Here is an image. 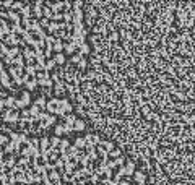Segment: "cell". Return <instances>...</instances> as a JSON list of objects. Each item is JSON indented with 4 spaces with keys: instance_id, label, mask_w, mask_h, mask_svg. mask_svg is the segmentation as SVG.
<instances>
[{
    "instance_id": "6da1fadb",
    "label": "cell",
    "mask_w": 195,
    "mask_h": 185,
    "mask_svg": "<svg viewBox=\"0 0 195 185\" xmlns=\"http://www.w3.org/2000/svg\"><path fill=\"white\" fill-rule=\"evenodd\" d=\"M3 120H5L7 123H16V122H20V114H18V111H15V109H7L5 112H3Z\"/></svg>"
},
{
    "instance_id": "7a4b0ae2",
    "label": "cell",
    "mask_w": 195,
    "mask_h": 185,
    "mask_svg": "<svg viewBox=\"0 0 195 185\" xmlns=\"http://www.w3.org/2000/svg\"><path fill=\"white\" fill-rule=\"evenodd\" d=\"M60 107V99L54 98V99H49L47 101V106H46V111L49 114H55L57 112V109Z\"/></svg>"
},
{
    "instance_id": "3957f363",
    "label": "cell",
    "mask_w": 195,
    "mask_h": 185,
    "mask_svg": "<svg viewBox=\"0 0 195 185\" xmlns=\"http://www.w3.org/2000/svg\"><path fill=\"white\" fill-rule=\"evenodd\" d=\"M44 5H46L44 2H36V3H34V7H33V16H34L36 20H37V18H44V16H43Z\"/></svg>"
},
{
    "instance_id": "277c9868",
    "label": "cell",
    "mask_w": 195,
    "mask_h": 185,
    "mask_svg": "<svg viewBox=\"0 0 195 185\" xmlns=\"http://www.w3.org/2000/svg\"><path fill=\"white\" fill-rule=\"evenodd\" d=\"M49 149H51V138L44 136V138L39 140V151H41V154H43V153L49 151Z\"/></svg>"
},
{
    "instance_id": "5b68a950",
    "label": "cell",
    "mask_w": 195,
    "mask_h": 185,
    "mask_svg": "<svg viewBox=\"0 0 195 185\" xmlns=\"http://www.w3.org/2000/svg\"><path fill=\"white\" fill-rule=\"evenodd\" d=\"M0 81H2V86H7L12 90V83H10V75L7 70H2L0 71Z\"/></svg>"
},
{
    "instance_id": "8992f818",
    "label": "cell",
    "mask_w": 195,
    "mask_h": 185,
    "mask_svg": "<svg viewBox=\"0 0 195 185\" xmlns=\"http://www.w3.org/2000/svg\"><path fill=\"white\" fill-rule=\"evenodd\" d=\"M46 7L52 10V13H60L62 8H64V3L62 2H55V3H51V2H46Z\"/></svg>"
},
{
    "instance_id": "52a82bcc",
    "label": "cell",
    "mask_w": 195,
    "mask_h": 185,
    "mask_svg": "<svg viewBox=\"0 0 195 185\" xmlns=\"http://www.w3.org/2000/svg\"><path fill=\"white\" fill-rule=\"evenodd\" d=\"M18 101L23 104V107H26V106L31 102V99H29V91H23V92H21V96L18 98Z\"/></svg>"
},
{
    "instance_id": "ba28073f",
    "label": "cell",
    "mask_w": 195,
    "mask_h": 185,
    "mask_svg": "<svg viewBox=\"0 0 195 185\" xmlns=\"http://www.w3.org/2000/svg\"><path fill=\"white\" fill-rule=\"evenodd\" d=\"M65 174H68V176H73V172L76 170V162H73V161H70V162H65Z\"/></svg>"
},
{
    "instance_id": "9c48e42d",
    "label": "cell",
    "mask_w": 195,
    "mask_h": 185,
    "mask_svg": "<svg viewBox=\"0 0 195 185\" xmlns=\"http://www.w3.org/2000/svg\"><path fill=\"white\" fill-rule=\"evenodd\" d=\"M23 57L26 59V62H28V60H36V59H34V50L31 49V47H24Z\"/></svg>"
},
{
    "instance_id": "30bf717a",
    "label": "cell",
    "mask_w": 195,
    "mask_h": 185,
    "mask_svg": "<svg viewBox=\"0 0 195 185\" xmlns=\"http://www.w3.org/2000/svg\"><path fill=\"white\" fill-rule=\"evenodd\" d=\"M85 127H86L85 120H81V119H76L75 125H73V132H83V130H85Z\"/></svg>"
},
{
    "instance_id": "8fae6325",
    "label": "cell",
    "mask_w": 195,
    "mask_h": 185,
    "mask_svg": "<svg viewBox=\"0 0 195 185\" xmlns=\"http://www.w3.org/2000/svg\"><path fill=\"white\" fill-rule=\"evenodd\" d=\"M81 18H83V12L81 10H75L73 12V25H81Z\"/></svg>"
},
{
    "instance_id": "7c38bea8",
    "label": "cell",
    "mask_w": 195,
    "mask_h": 185,
    "mask_svg": "<svg viewBox=\"0 0 195 185\" xmlns=\"http://www.w3.org/2000/svg\"><path fill=\"white\" fill-rule=\"evenodd\" d=\"M64 46H65V44L62 42V39H57V41L54 42V46H52V49H54L55 54H62V50H64Z\"/></svg>"
},
{
    "instance_id": "4fadbf2b",
    "label": "cell",
    "mask_w": 195,
    "mask_h": 185,
    "mask_svg": "<svg viewBox=\"0 0 195 185\" xmlns=\"http://www.w3.org/2000/svg\"><path fill=\"white\" fill-rule=\"evenodd\" d=\"M54 123H55V117H54V115H49V119H47L46 122H43V123H41V125H39V128H41V130L49 128V127H51V125H54Z\"/></svg>"
},
{
    "instance_id": "5bb4252c",
    "label": "cell",
    "mask_w": 195,
    "mask_h": 185,
    "mask_svg": "<svg viewBox=\"0 0 195 185\" xmlns=\"http://www.w3.org/2000/svg\"><path fill=\"white\" fill-rule=\"evenodd\" d=\"M15 104H16V98L15 96H8L5 99V107L7 109H15Z\"/></svg>"
},
{
    "instance_id": "9a60e30c",
    "label": "cell",
    "mask_w": 195,
    "mask_h": 185,
    "mask_svg": "<svg viewBox=\"0 0 195 185\" xmlns=\"http://www.w3.org/2000/svg\"><path fill=\"white\" fill-rule=\"evenodd\" d=\"M60 109L67 114V112H72V104L67 101V99H60Z\"/></svg>"
},
{
    "instance_id": "2e32d148",
    "label": "cell",
    "mask_w": 195,
    "mask_h": 185,
    "mask_svg": "<svg viewBox=\"0 0 195 185\" xmlns=\"http://www.w3.org/2000/svg\"><path fill=\"white\" fill-rule=\"evenodd\" d=\"M24 71H26V75L28 76H31V78H36V75H37L34 65H26V67H24Z\"/></svg>"
},
{
    "instance_id": "e0dca14e",
    "label": "cell",
    "mask_w": 195,
    "mask_h": 185,
    "mask_svg": "<svg viewBox=\"0 0 195 185\" xmlns=\"http://www.w3.org/2000/svg\"><path fill=\"white\" fill-rule=\"evenodd\" d=\"M20 13L23 15V18H29V16L33 15V8H31V5H24Z\"/></svg>"
},
{
    "instance_id": "ac0fdd59",
    "label": "cell",
    "mask_w": 195,
    "mask_h": 185,
    "mask_svg": "<svg viewBox=\"0 0 195 185\" xmlns=\"http://www.w3.org/2000/svg\"><path fill=\"white\" fill-rule=\"evenodd\" d=\"M21 50H20V47H12V49H10V52H8V55L7 57H10V59H16V57L18 55H21Z\"/></svg>"
},
{
    "instance_id": "d6986e66",
    "label": "cell",
    "mask_w": 195,
    "mask_h": 185,
    "mask_svg": "<svg viewBox=\"0 0 195 185\" xmlns=\"http://www.w3.org/2000/svg\"><path fill=\"white\" fill-rule=\"evenodd\" d=\"M64 50H65L67 54H70V55H72V54L76 50V46H75V42H65V46H64Z\"/></svg>"
},
{
    "instance_id": "ffe728a7",
    "label": "cell",
    "mask_w": 195,
    "mask_h": 185,
    "mask_svg": "<svg viewBox=\"0 0 195 185\" xmlns=\"http://www.w3.org/2000/svg\"><path fill=\"white\" fill-rule=\"evenodd\" d=\"M8 18L12 20V21H15V25H16V23H20V12L10 10V12H8Z\"/></svg>"
},
{
    "instance_id": "44dd1931",
    "label": "cell",
    "mask_w": 195,
    "mask_h": 185,
    "mask_svg": "<svg viewBox=\"0 0 195 185\" xmlns=\"http://www.w3.org/2000/svg\"><path fill=\"white\" fill-rule=\"evenodd\" d=\"M49 179L52 180V182H55V184H59L62 180V177H60V174H59V170H52L51 174H49Z\"/></svg>"
},
{
    "instance_id": "7402d4cb",
    "label": "cell",
    "mask_w": 195,
    "mask_h": 185,
    "mask_svg": "<svg viewBox=\"0 0 195 185\" xmlns=\"http://www.w3.org/2000/svg\"><path fill=\"white\" fill-rule=\"evenodd\" d=\"M37 84H39V83H37L36 78H29V80L26 81V88H28V91H33L34 88L37 86Z\"/></svg>"
},
{
    "instance_id": "603a6c76",
    "label": "cell",
    "mask_w": 195,
    "mask_h": 185,
    "mask_svg": "<svg viewBox=\"0 0 195 185\" xmlns=\"http://www.w3.org/2000/svg\"><path fill=\"white\" fill-rule=\"evenodd\" d=\"M75 146L80 149V151H81L83 148L86 149V146H88V143L85 141V138H76V140H75Z\"/></svg>"
},
{
    "instance_id": "cb8c5ba5",
    "label": "cell",
    "mask_w": 195,
    "mask_h": 185,
    "mask_svg": "<svg viewBox=\"0 0 195 185\" xmlns=\"http://www.w3.org/2000/svg\"><path fill=\"white\" fill-rule=\"evenodd\" d=\"M101 148H103L107 154H109L111 151H114V145H112V143H109V141H103V143H101Z\"/></svg>"
},
{
    "instance_id": "d4e9b609",
    "label": "cell",
    "mask_w": 195,
    "mask_h": 185,
    "mask_svg": "<svg viewBox=\"0 0 195 185\" xmlns=\"http://www.w3.org/2000/svg\"><path fill=\"white\" fill-rule=\"evenodd\" d=\"M60 143H62V140L59 138V136H52V138H51V148H54V149H59V146H60Z\"/></svg>"
},
{
    "instance_id": "484cf974",
    "label": "cell",
    "mask_w": 195,
    "mask_h": 185,
    "mask_svg": "<svg viewBox=\"0 0 195 185\" xmlns=\"http://www.w3.org/2000/svg\"><path fill=\"white\" fill-rule=\"evenodd\" d=\"M68 148H70V141L64 138V140H62V143H60V146H59V151H60V153H65Z\"/></svg>"
},
{
    "instance_id": "4316f807",
    "label": "cell",
    "mask_w": 195,
    "mask_h": 185,
    "mask_svg": "<svg viewBox=\"0 0 195 185\" xmlns=\"http://www.w3.org/2000/svg\"><path fill=\"white\" fill-rule=\"evenodd\" d=\"M34 106H37L39 109H46L47 102H46V99H44V98H37L36 101H34Z\"/></svg>"
},
{
    "instance_id": "83f0119b",
    "label": "cell",
    "mask_w": 195,
    "mask_h": 185,
    "mask_svg": "<svg viewBox=\"0 0 195 185\" xmlns=\"http://www.w3.org/2000/svg\"><path fill=\"white\" fill-rule=\"evenodd\" d=\"M75 122H76V117H75L73 114H68V115H65V123H67V125L73 127V125H75Z\"/></svg>"
},
{
    "instance_id": "f1b7e54d",
    "label": "cell",
    "mask_w": 195,
    "mask_h": 185,
    "mask_svg": "<svg viewBox=\"0 0 195 185\" xmlns=\"http://www.w3.org/2000/svg\"><path fill=\"white\" fill-rule=\"evenodd\" d=\"M54 60H55V63H57V65H64L65 63V55H64V54H55Z\"/></svg>"
},
{
    "instance_id": "f546056e",
    "label": "cell",
    "mask_w": 195,
    "mask_h": 185,
    "mask_svg": "<svg viewBox=\"0 0 195 185\" xmlns=\"http://www.w3.org/2000/svg\"><path fill=\"white\" fill-rule=\"evenodd\" d=\"M29 114H31V117H37V115H39L41 114V109L39 107H37V106H31V107H29Z\"/></svg>"
},
{
    "instance_id": "4dcf8cb0",
    "label": "cell",
    "mask_w": 195,
    "mask_h": 185,
    "mask_svg": "<svg viewBox=\"0 0 195 185\" xmlns=\"http://www.w3.org/2000/svg\"><path fill=\"white\" fill-rule=\"evenodd\" d=\"M49 33H57V31H60V28H59V23H55V21H51V25H49V28H47Z\"/></svg>"
},
{
    "instance_id": "1f68e13d",
    "label": "cell",
    "mask_w": 195,
    "mask_h": 185,
    "mask_svg": "<svg viewBox=\"0 0 195 185\" xmlns=\"http://www.w3.org/2000/svg\"><path fill=\"white\" fill-rule=\"evenodd\" d=\"M49 115H51V114H49L47 111H41V114L37 115V120H39L41 123H43V122H46L47 119H49Z\"/></svg>"
},
{
    "instance_id": "d6a6232c",
    "label": "cell",
    "mask_w": 195,
    "mask_h": 185,
    "mask_svg": "<svg viewBox=\"0 0 195 185\" xmlns=\"http://www.w3.org/2000/svg\"><path fill=\"white\" fill-rule=\"evenodd\" d=\"M78 49H80V52H78V54H80L81 57H83V55H86V54L89 52V46H88V44H81V46H80Z\"/></svg>"
},
{
    "instance_id": "836d02e7",
    "label": "cell",
    "mask_w": 195,
    "mask_h": 185,
    "mask_svg": "<svg viewBox=\"0 0 195 185\" xmlns=\"http://www.w3.org/2000/svg\"><path fill=\"white\" fill-rule=\"evenodd\" d=\"M55 65H57V63H55V60H54V59H49V60L46 62V68H44V71H51L52 68L55 67Z\"/></svg>"
},
{
    "instance_id": "e575fe53",
    "label": "cell",
    "mask_w": 195,
    "mask_h": 185,
    "mask_svg": "<svg viewBox=\"0 0 195 185\" xmlns=\"http://www.w3.org/2000/svg\"><path fill=\"white\" fill-rule=\"evenodd\" d=\"M3 153H7V154L15 153V146H13V143H12V141H8V143L5 145V148H3Z\"/></svg>"
},
{
    "instance_id": "d590c367",
    "label": "cell",
    "mask_w": 195,
    "mask_h": 185,
    "mask_svg": "<svg viewBox=\"0 0 195 185\" xmlns=\"http://www.w3.org/2000/svg\"><path fill=\"white\" fill-rule=\"evenodd\" d=\"M52 15H54V13H52V10L49 8V7H46V5H44V10H43V16H44V18H47V20H51V18H52Z\"/></svg>"
},
{
    "instance_id": "8d00e7d4",
    "label": "cell",
    "mask_w": 195,
    "mask_h": 185,
    "mask_svg": "<svg viewBox=\"0 0 195 185\" xmlns=\"http://www.w3.org/2000/svg\"><path fill=\"white\" fill-rule=\"evenodd\" d=\"M64 20L65 23H73V12H64Z\"/></svg>"
},
{
    "instance_id": "74e56055",
    "label": "cell",
    "mask_w": 195,
    "mask_h": 185,
    "mask_svg": "<svg viewBox=\"0 0 195 185\" xmlns=\"http://www.w3.org/2000/svg\"><path fill=\"white\" fill-rule=\"evenodd\" d=\"M16 180H18V182H21V184H26V180H28L26 174H24V172H20L18 176H16Z\"/></svg>"
},
{
    "instance_id": "f35d334b",
    "label": "cell",
    "mask_w": 195,
    "mask_h": 185,
    "mask_svg": "<svg viewBox=\"0 0 195 185\" xmlns=\"http://www.w3.org/2000/svg\"><path fill=\"white\" fill-rule=\"evenodd\" d=\"M54 132H55V136H60V135H64V125H55V130H54Z\"/></svg>"
},
{
    "instance_id": "ab89813d",
    "label": "cell",
    "mask_w": 195,
    "mask_h": 185,
    "mask_svg": "<svg viewBox=\"0 0 195 185\" xmlns=\"http://www.w3.org/2000/svg\"><path fill=\"white\" fill-rule=\"evenodd\" d=\"M54 164H55V169H59V170H60V169H64V167H65V162L60 159V157H59V159L55 161Z\"/></svg>"
},
{
    "instance_id": "60d3db41",
    "label": "cell",
    "mask_w": 195,
    "mask_h": 185,
    "mask_svg": "<svg viewBox=\"0 0 195 185\" xmlns=\"http://www.w3.org/2000/svg\"><path fill=\"white\" fill-rule=\"evenodd\" d=\"M28 146H29V148H37V146H39V140H37V138H33V140H29V143H28Z\"/></svg>"
},
{
    "instance_id": "b9f144b4",
    "label": "cell",
    "mask_w": 195,
    "mask_h": 185,
    "mask_svg": "<svg viewBox=\"0 0 195 185\" xmlns=\"http://www.w3.org/2000/svg\"><path fill=\"white\" fill-rule=\"evenodd\" d=\"M55 92H64V83H62V81H57V83H55Z\"/></svg>"
},
{
    "instance_id": "7bdbcfd3",
    "label": "cell",
    "mask_w": 195,
    "mask_h": 185,
    "mask_svg": "<svg viewBox=\"0 0 195 185\" xmlns=\"http://www.w3.org/2000/svg\"><path fill=\"white\" fill-rule=\"evenodd\" d=\"M18 141H20V143H23V145H24V143H26V145L29 143V140H28L26 133H20V138H18Z\"/></svg>"
},
{
    "instance_id": "ee69618b",
    "label": "cell",
    "mask_w": 195,
    "mask_h": 185,
    "mask_svg": "<svg viewBox=\"0 0 195 185\" xmlns=\"http://www.w3.org/2000/svg\"><path fill=\"white\" fill-rule=\"evenodd\" d=\"M81 60H83V57L80 55V54H73V55H72V62H73V63H80Z\"/></svg>"
},
{
    "instance_id": "f6af8a7d",
    "label": "cell",
    "mask_w": 195,
    "mask_h": 185,
    "mask_svg": "<svg viewBox=\"0 0 195 185\" xmlns=\"http://www.w3.org/2000/svg\"><path fill=\"white\" fill-rule=\"evenodd\" d=\"M64 18V13H54V15H52V18H51V21H55L57 23L59 20H62Z\"/></svg>"
},
{
    "instance_id": "bcb514c9",
    "label": "cell",
    "mask_w": 195,
    "mask_h": 185,
    "mask_svg": "<svg viewBox=\"0 0 195 185\" xmlns=\"http://www.w3.org/2000/svg\"><path fill=\"white\" fill-rule=\"evenodd\" d=\"M0 52L3 54V57H5V55H8V52H10V47L7 46V44H2V47H0Z\"/></svg>"
},
{
    "instance_id": "7dc6e473",
    "label": "cell",
    "mask_w": 195,
    "mask_h": 185,
    "mask_svg": "<svg viewBox=\"0 0 195 185\" xmlns=\"http://www.w3.org/2000/svg\"><path fill=\"white\" fill-rule=\"evenodd\" d=\"M23 2H13V7H12V8L13 10H15V12H16V10H20V12H21V8H23Z\"/></svg>"
},
{
    "instance_id": "c3c4849f",
    "label": "cell",
    "mask_w": 195,
    "mask_h": 185,
    "mask_svg": "<svg viewBox=\"0 0 195 185\" xmlns=\"http://www.w3.org/2000/svg\"><path fill=\"white\" fill-rule=\"evenodd\" d=\"M3 65H7V67H13V59H10V57H3Z\"/></svg>"
},
{
    "instance_id": "681fc988",
    "label": "cell",
    "mask_w": 195,
    "mask_h": 185,
    "mask_svg": "<svg viewBox=\"0 0 195 185\" xmlns=\"http://www.w3.org/2000/svg\"><path fill=\"white\" fill-rule=\"evenodd\" d=\"M89 182H91V184H99V176H96V174H93V176L91 177H89Z\"/></svg>"
},
{
    "instance_id": "f907efd6",
    "label": "cell",
    "mask_w": 195,
    "mask_h": 185,
    "mask_svg": "<svg viewBox=\"0 0 195 185\" xmlns=\"http://www.w3.org/2000/svg\"><path fill=\"white\" fill-rule=\"evenodd\" d=\"M7 143H8L7 136H5V135H0V146H2V145H7Z\"/></svg>"
},
{
    "instance_id": "816d5d0a",
    "label": "cell",
    "mask_w": 195,
    "mask_h": 185,
    "mask_svg": "<svg viewBox=\"0 0 195 185\" xmlns=\"http://www.w3.org/2000/svg\"><path fill=\"white\" fill-rule=\"evenodd\" d=\"M3 109H5V99H0V114H3Z\"/></svg>"
},
{
    "instance_id": "f5cc1de1",
    "label": "cell",
    "mask_w": 195,
    "mask_h": 185,
    "mask_svg": "<svg viewBox=\"0 0 195 185\" xmlns=\"http://www.w3.org/2000/svg\"><path fill=\"white\" fill-rule=\"evenodd\" d=\"M73 130V127H70V125H67V123H64V132L65 133H70Z\"/></svg>"
},
{
    "instance_id": "db71d44e",
    "label": "cell",
    "mask_w": 195,
    "mask_h": 185,
    "mask_svg": "<svg viewBox=\"0 0 195 185\" xmlns=\"http://www.w3.org/2000/svg\"><path fill=\"white\" fill-rule=\"evenodd\" d=\"M86 67V60L85 59H83L81 62H80V63H78V68H81V70H83V68H85Z\"/></svg>"
},
{
    "instance_id": "11a10c76",
    "label": "cell",
    "mask_w": 195,
    "mask_h": 185,
    "mask_svg": "<svg viewBox=\"0 0 195 185\" xmlns=\"http://www.w3.org/2000/svg\"><path fill=\"white\" fill-rule=\"evenodd\" d=\"M109 156H111V157H117V156H119V151H117V149H114V151L109 153Z\"/></svg>"
},
{
    "instance_id": "9f6ffc18",
    "label": "cell",
    "mask_w": 195,
    "mask_h": 185,
    "mask_svg": "<svg viewBox=\"0 0 195 185\" xmlns=\"http://www.w3.org/2000/svg\"><path fill=\"white\" fill-rule=\"evenodd\" d=\"M3 7H13V2H10V0H7V2H3Z\"/></svg>"
},
{
    "instance_id": "6f0895ef",
    "label": "cell",
    "mask_w": 195,
    "mask_h": 185,
    "mask_svg": "<svg viewBox=\"0 0 195 185\" xmlns=\"http://www.w3.org/2000/svg\"><path fill=\"white\" fill-rule=\"evenodd\" d=\"M80 7H81V2H75V8H76V10H78V8H80Z\"/></svg>"
},
{
    "instance_id": "680465c9",
    "label": "cell",
    "mask_w": 195,
    "mask_h": 185,
    "mask_svg": "<svg viewBox=\"0 0 195 185\" xmlns=\"http://www.w3.org/2000/svg\"><path fill=\"white\" fill-rule=\"evenodd\" d=\"M0 88H2V81H0Z\"/></svg>"
},
{
    "instance_id": "91938a15",
    "label": "cell",
    "mask_w": 195,
    "mask_h": 185,
    "mask_svg": "<svg viewBox=\"0 0 195 185\" xmlns=\"http://www.w3.org/2000/svg\"><path fill=\"white\" fill-rule=\"evenodd\" d=\"M86 185H91V184H86Z\"/></svg>"
}]
</instances>
